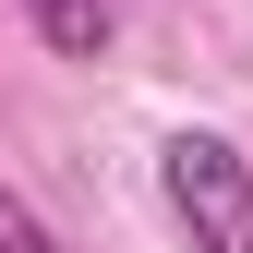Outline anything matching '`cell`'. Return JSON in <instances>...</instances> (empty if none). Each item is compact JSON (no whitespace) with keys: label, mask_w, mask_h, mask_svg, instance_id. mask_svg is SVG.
<instances>
[{"label":"cell","mask_w":253,"mask_h":253,"mask_svg":"<svg viewBox=\"0 0 253 253\" xmlns=\"http://www.w3.org/2000/svg\"><path fill=\"white\" fill-rule=\"evenodd\" d=\"M157 181H169V217L193 229V253H253V169L229 133H169Z\"/></svg>","instance_id":"6da1fadb"},{"label":"cell","mask_w":253,"mask_h":253,"mask_svg":"<svg viewBox=\"0 0 253 253\" xmlns=\"http://www.w3.org/2000/svg\"><path fill=\"white\" fill-rule=\"evenodd\" d=\"M37 12V37L60 48V60H97L109 37H121V0H24Z\"/></svg>","instance_id":"7a4b0ae2"},{"label":"cell","mask_w":253,"mask_h":253,"mask_svg":"<svg viewBox=\"0 0 253 253\" xmlns=\"http://www.w3.org/2000/svg\"><path fill=\"white\" fill-rule=\"evenodd\" d=\"M0 253H60V241L37 229V205H24V193H0Z\"/></svg>","instance_id":"3957f363"}]
</instances>
